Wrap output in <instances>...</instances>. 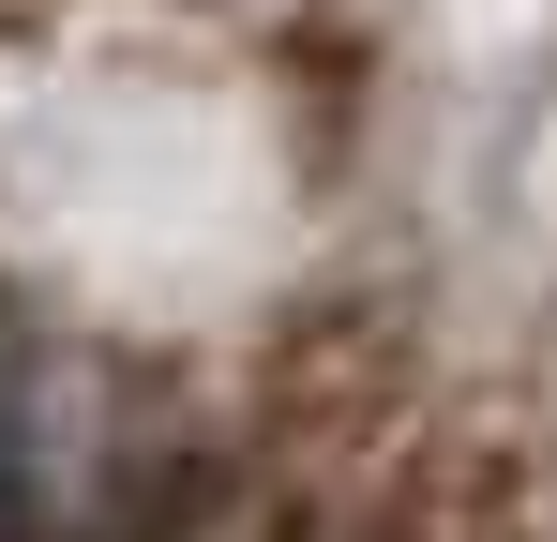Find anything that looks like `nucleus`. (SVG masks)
<instances>
[{
	"mask_svg": "<svg viewBox=\"0 0 557 542\" xmlns=\"http://www.w3.org/2000/svg\"><path fill=\"white\" fill-rule=\"evenodd\" d=\"M0 542H15V422H0Z\"/></svg>",
	"mask_w": 557,
	"mask_h": 542,
	"instance_id": "f257e3e1",
	"label": "nucleus"
}]
</instances>
